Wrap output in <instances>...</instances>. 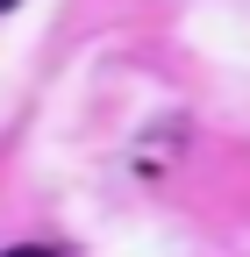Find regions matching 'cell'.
<instances>
[{
  "label": "cell",
  "mask_w": 250,
  "mask_h": 257,
  "mask_svg": "<svg viewBox=\"0 0 250 257\" xmlns=\"http://www.w3.org/2000/svg\"><path fill=\"white\" fill-rule=\"evenodd\" d=\"M0 257H65L57 243H15V250H0Z\"/></svg>",
  "instance_id": "6da1fadb"
},
{
  "label": "cell",
  "mask_w": 250,
  "mask_h": 257,
  "mask_svg": "<svg viewBox=\"0 0 250 257\" xmlns=\"http://www.w3.org/2000/svg\"><path fill=\"white\" fill-rule=\"evenodd\" d=\"M8 8H15V0H0V15H8Z\"/></svg>",
  "instance_id": "7a4b0ae2"
}]
</instances>
